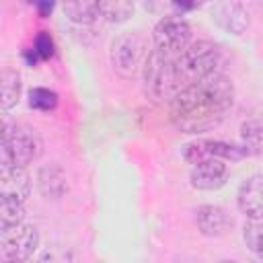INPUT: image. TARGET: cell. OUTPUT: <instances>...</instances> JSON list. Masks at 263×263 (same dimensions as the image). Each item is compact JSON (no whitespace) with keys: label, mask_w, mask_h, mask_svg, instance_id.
<instances>
[{"label":"cell","mask_w":263,"mask_h":263,"mask_svg":"<svg viewBox=\"0 0 263 263\" xmlns=\"http://www.w3.org/2000/svg\"><path fill=\"white\" fill-rule=\"evenodd\" d=\"M205 2H210V0H173V6L181 12H187V10H195V8L203 6Z\"/></svg>","instance_id":"obj_23"},{"label":"cell","mask_w":263,"mask_h":263,"mask_svg":"<svg viewBox=\"0 0 263 263\" xmlns=\"http://www.w3.org/2000/svg\"><path fill=\"white\" fill-rule=\"evenodd\" d=\"M39 247V232L35 226L18 222L0 228V259L6 263H23L33 257Z\"/></svg>","instance_id":"obj_6"},{"label":"cell","mask_w":263,"mask_h":263,"mask_svg":"<svg viewBox=\"0 0 263 263\" xmlns=\"http://www.w3.org/2000/svg\"><path fill=\"white\" fill-rule=\"evenodd\" d=\"M64 14L76 25H90L99 12V0H62Z\"/></svg>","instance_id":"obj_15"},{"label":"cell","mask_w":263,"mask_h":263,"mask_svg":"<svg viewBox=\"0 0 263 263\" xmlns=\"http://www.w3.org/2000/svg\"><path fill=\"white\" fill-rule=\"evenodd\" d=\"M35 6H37L41 16H49L53 6H55V0H35Z\"/></svg>","instance_id":"obj_24"},{"label":"cell","mask_w":263,"mask_h":263,"mask_svg":"<svg viewBox=\"0 0 263 263\" xmlns=\"http://www.w3.org/2000/svg\"><path fill=\"white\" fill-rule=\"evenodd\" d=\"M136 10V0H99V12L109 23H125Z\"/></svg>","instance_id":"obj_17"},{"label":"cell","mask_w":263,"mask_h":263,"mask_svg":"<svg viewBox=\"0 0 263 263\" xmlns=\"http://www.w3.org/2000/svg\"><path fill=\"white\" fill-rule=\"evenodd\" d=\"M41 60H47L53 55V39L49 37L47 31H41L37 37H35V49H33Z\"/></svg>","instance_id":"obj_22"},{"label":"cell","mask_w":263,"mask_h":263,"mask_svg":"<svg viewBox=\"0 0 263 263\" xmlns=\"http://www.w3.org/2000/svg\"><path fill=\"white\" fill-rule=\"evenodd\" d=\"M142 78L146 95L156 103L173 101V97L185 86L177 68V58L166 55L158 49H150L142 68Z\"/></svg>","instance_id":"obj_2"},{"label":"cell","mask_w":263,"mask_h":263,"mask_svg":"<svg viewBox=\"0 0 263 263\" xmlns=\"http://www.w3.org/2000/svg\"><path fill=\"white\" fill-rule=\"evenodd\" d=\"M240 146L251 156L263 154V119H249L240 125Z\"/></svg>","instance_id":"obj_16"},{"label":"cell","mask_w":263,"mask_h":263,"mask_svg":"<svg viewBox=\"0 0 263 263\" xmlns=\"http://www.w3.org/2000/svg\"><path fill=\"white\" fill-rule=\"evenodd\" d=\"M29 2H35V0H29Z\"/></svg>","instance_id":"obj_26"},{"label":"cell","mask_w":263,"mask_h":263,"mask_svg":"<svg viewBox=\"0 0 263 263\" xmlns=\"http://www.w3.org/2000/svg\"><path fill=\"white\" fill-rule=\"evenodd\" d=\"M25 220V208L21 201L0 197V228L14 226Z\"/></svg>","instance_id":"obj_20"},{"label":"cell","mask_w":263,"mask_h":263,"mask_svg":"<svg viewBox=\"0 0 263 263\" xmlns=\"http://www.w3.org/2000/svg\"><path fill=\"white\" fill-rule=\"evenodd\" d=\"M195 224L203 236H222L232 228L234 220L222 205L205 203L195 210Z\"/></svg>","instance_id":"obj_13"},{"label":"cell","mask_w":263,"mask_h":263,"mask_svg":"<svg viewBox=\"0 0 263 263\" xmlns=\"http://www.w3.org/2000/svg\"><path fill=\"white\" fill-rule=\"evenodd\" d=\"M140 4H142L148 12H160V8H162L164 0H140Z\"/></svg>","instance_id":"obj_25"},{"label":"cell","mask_w":263,"mask_h":263,"mask_svg":"<svg viewBox=\"0 0 263 263\" xmlns=\"http://www.w3.org/2000/svg\"><path fill=\"white\" fill-rule=\"evenodd\" d=\"M189 181L199 191L220 189L228 181V164L222 158H208L197 164H191Z\"/></svg>","instance_id":"obj_10"},{"label":"cell","mask_w":263,"mask_h":263,"mask_svg":"<svg viewBox=\"0 0 263 263\" xmlns=\"http://www.w3.org/2000/svg\"><path fill=\"white\" fill-rule=\"evenodd\" d=\"M236 205L249 220L263 218V175H251L236 191Z\"/></svg>","instance_id":"obj_12"},{"label":"cell","mask_w":263,"mask_h":263,"mask_svg":"<svg viewBox=\"0 0 263 263\" xmlns=\"http://www.w3.org/2000/svg\"><path fill=\"white\" fill-rule=\"evenodd\" d=\"M43 154V140L29 123H2V156L0 160L29 166Z\"/></svg>","instance_id":"obj_3"},{"label":"cell","mask_w":263,"mask_h":263,"mask_svg":"<svg viewBox=\"0 0 263 263\" xmlns=\"http://www.w3.org/2000/svg\"><path fill=\"white\" fill-rule=\"evenodd\" d=\"M0 191L2 197L25 203L31 193V177L27 173V166L0 160Z\"/></svg>","instance_id":"obj_11"},{"label":"cell","mask_w":263,"mask_h":263,"mask_svg":"<svg viewBox=\"0 0 263 263\" xmlns=\"http://www.w3.org/2000/svg\"><path fill=\"white\" fill-rule=\"evenodd\" d=\"M37 189L45 199H60L68 193V175L60 162L41 164L37 171Z\"/></svg>","instance_id":"obj_14"},{"label":"cell","mask_w":263,"mask_h":263,"mask_svg":"<svg viewBox=\"0 0 263 263\" xmlns=\"http://www.w3.org/2000/svg\"><path fill=\"white\" fill-rule=\"evenodd\" d=\"M212 21L230 35H242L251 25L242 0H216L212 6Z\"/></svg>","instance_id":"obj_9"},{"label":"cell","mask_w":263,"mask_h":263,"mask_svg":"<svg viewBox=\"0 0 263 263\" xmlns=\"http://www.w3.org/2000/svg\"><path fill=\"white\" fill-rule=\"evenodd\" d=\"M154 49L166 55H179L191 43V27L181 16H162L152 29Z\"/></svg>","instance_id":"obj_7"},{"label":"cell","mask_w":263,"mask_h":263,"mask_svg":"<svg viewBox=\"0 0 263 263\" xmlns=\"http://www.w3.org/2000/svg\"><path fill=\"white\" fill-rule=\"evenodd\" d=\"M234 105V84L224 74H210L183 86L171 101V119L185 134L214 129Z\"/></svg>","instance_id":"obj_1"},{"label":"cell","mask_w":263,"mask_h":263,"mask_svg":"<svg viewBox=\"0 0 263 263\" xmlns=\"http://www.w3.org/2000/svg\"><path fill=\"white\" fill-rule=\"evenodd\" d=\"M220 66V49L208 39L191 41L179 55H177V68L181 72V78L187 84L197 82L210 74H214Z\"/></svg>","instance_id":"obj_5"},{"label":"cell","mask_w":263,"mask_h":263,"mask_svg":"<svg viewBox=\"0 0 263 263\" xmlns=\"http://www.w3.org/2000/svg\"><path fill=\"white\" fill-rule=\"evenodd\" d=\"M29 107L37 111H51L58 107V92L43 86H35L29 90Z\"/></svg>","instance_id":"obj_21"},{"label":"cell","mask_w":263,"mask_h":263,"mask_svg":"<svg viewBox=\"0 0 263 263\" xmlns=\"http://www.w3.org/2000/svg\"><path fill=\"white\" fill-rule=\"evenodd\" d=\"M2 111H10L12 107H16L18 99H21V76L16 70H2Z\"/></svg>","instance_id":"obj_18"},{"label":"cell","mask_w":263,"mask_h":263,"mask_svg":"<svg viewBox=\"0 0 263 263\" xmlns=\"http://www.w3.org/2000/svg\"><path fill=\"white\" fill-rule=\"evenodd\" d=\"M148 53H150L148 39L140 31H125V33H119L111 41L109 60H111L113 70L121 78L129 80L142 72Z\"/></svg>","instance_id":"obj_4"},{"label":"cell","mask_w":263,"mask_h":263,"mask_svg":"<svg viewBox=\"0 0 263 263\" xmlns=\"http://www.w3.org/2000/svg\"><path fill=\"white\" fill-rule=\"evenodd\" d=\"M183 160L189 164H197L208 158H222V160H240L247 156L242 146L224 142V140H210V138H197L187 142L181 148Z\"/></svg>","instance_id":"obj_8"},{"label":"cell","mask_w":263,"mask_h":263,"mask_svg":"<svg viewBox=\"0 0 263 263\" xmlns=\"http://www.w3.org/2000/svg\"><path fill=\"white\" fill-rule=\"evenodd\" d=\"M242 242L255 257L263 259V218L249 220L242 226Z\"/></svg>","instance_id":"obj_19"}]
</instances>
